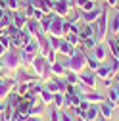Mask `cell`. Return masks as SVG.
Here are the masks:
<instances>
[{
    "mask_svg": "<svg viewBox=\"0 0 119 121\" xmlns=\"http://www.w3.org/2000/svg\"><path fill=\"white\" fill-rule=\"evenodd\" d=\"M65 67L69 71H75V73H81L86 67V52L83 50V46H75V54L69 56Z\"/></svg>",
    "mask_w": 119,
    "mask_h": 121,
    "instance_id": "obj_1",
    "label": "cell"
},
{
    "mask_svg": "<svg viewBox=\"0 0 119 121\" xmlns=\"http://www.w3.org/2000/svg\"><path fill=\"white\" fill-rule=\"evenodd\" d=\"M31 69L33 73L37 75L38 79H50V64H48V60L44 58L42 54H37V58L33 60V64H31Z\"/></svg>",
    "mask_w": 119,
    "mask_h": 121,
    "instance_id": "obj_2",
    "label": "cell"
},
{
    "mask_svg": "<svg viewBox=\"0 0 119 121\" xmlns=\"http://www.w3.org/2000/svg\"><path fill=\"white\" fill-rule=\"evenodd\" d=\"M106 35H108V8L104 6L100 17L94 21V39H96V42H102L106 39Z\"/></svg>",
    "mask_w": 119,
    "mask_h": 121,
    "instance_id": "obj_3",
    "label": "cell"
},
{
    "mask_svg": "<svg viewBox=\"0 0 119 121\" xmlns=\"http://www.w3.org/2000/svg\"><path fill=\"white\" fill-rule=\"evenodd\" d=\"M2 65H4V69H10V71H16L19 65H21V58H19V50H13V48H10L2 58Z\"/></svg>",
    "mask_w": 119,
    "mask_h": 121,
    "instance_id": "obj_4",
    "label": "cell"
},
{
    "mask_svg": "<svg viewBox=\"0 0 119 121\" xmlns=\"http://www.w3.org/2000/svg\"><path fill=\"white\" fill-rule=\"evenodd\" d=\"M73 8H75V2H73V0H54L52 12L56 16H60V17H67Z\"/></svg>",
    "mask_w": 119,
    "mask_h": 121,
    "instance_id": "obj_5",
    "label": "cell"
},
{
    "mask_svg": "<svg viewBox=\"0 0 119 121\" xmlns=\"http://www.w3.org/2000/svg\"><path fill=\"white\" fill-rule=\"evenodd\" d=\"M17 81L13 77H0V100H6L12 90H16Z\"/></svg>",
    "mask_w": 119,
    "mask_h": 121,
    "instance_id": "obj_6",
    "label": "cell"
},
{
    "mask_svg": "<svg viewBox=\"0 0 119 121\" xmlns=\"http://www.w3.org/2000/svg\"><path fill=\"white\" fill-rule=\"evenodd\" d=\"M64 23H65V17L54 16V19L50 23V29H48L46 35H50V37H64Z\"/></svg>",
    "mask_w": 119,
    "mask_h": 121,
    "instance_id": "obj_7",
    "label": "cell"
},
{
    "mask_svg": "<svg viewBox=\"0 0 119 121\" xmlns=\"http://www.w3.org/2000/svg\"><path fill=\"white\" fill-rule=\"evenodd\" d=\"M13 79H16L17 83H35L38 77L35 73H29L27 69H25V65H19L17 69H16V75H13Z\"/></svg>",
    "mask_w": 119,
    "mask_h": 121,
    "instance_id": "obj_8",
    "label": "cell"
},
{
    "mask_svg": "<svg viewBox=\"0 0 119 121\" xmlns=\"http://www.w3.org/2000/svg\"><path fill=\"white\" fill-rule=\"evenodd\" d=\"M25 31L31 35V37H38V35H42V29H40V21L38 19H27V23H25Z\"/></svg>",
    "mask_w": 119,
    "mask_h": 121,
    "instance_id": "obj_9",
    "label": "cell"
},
{
    "mask_svg": "<svg viewBox=\"0 0 119 121\" xmlns=\"http://www.w3.org/2000/svg\"><path fill=\"white\" fill-rule=\"evenodd\" d=\"M96 73V77L98 79H102V81H108V79H113V69H111V65L108 64V65H104V64H100V67L94 71Z\"/></svg>",
    "mask_w": 119,
    "mask_h": 121,
    "instance_id": "obj_10",
    "label": "cell"
},
{
    "mask_svg": "<svg viewBox=\"0 0 119 121\" xmlns=\"http://www.w3.org/2000/svg\"><path fill=\"white\" fill-rule=\"evenodd\" d=\"M31 2L37 10L44 12V13H52V6H54V0H27Z\"/></svg>",
    "mask_w": 119,
    "mask_h": 121,
    "instance_id": "obj_11",
    "label": "cell"
},
{
    "mask_svg": "<svg viewBox=\"0 0 119 121\" xmlns=\"http://www.w3.org/2000/svg\"><path fill=\"white\" fill-rule=\"evenodd\" d=\"M96 79H98V77H96V73H94V71H86V73L81 71V73H79V81H81L83 85H86L88 88H94Z\"/></svg>",
    "mask_w": 119,
    "mask_h": 121,
    "instance_id": "obj_12",
    "label": "cell"
},
{
    "mask_svg": "<svg viewBox=\"0 0 119 121\" xmlns=\"http://www.w3.org/2000/svg\"><path fill=\"white\" fill-rule=\"evenodd\" d=\"M100 13H102V8L96 6V8H92L90 12H81V19H85V23H94V21L100 17Z\"/></svg>",
    "mask_w": 119,
    "mask_h": 121,
    "instance_id": "obj_13",
    "label": "cell"
},
{
    "mask_svg": "<svg viewBox=\"0 0 119 121\" xmlns=\"http://www.w3.org/2000/svg\"><path fill=\"white\" fill-rule=\"evenodd\" d=\"M65 73H67L65 64H60L58 60L54 64H50V75H54V77H65Z\"/></svg>",
    "mask_w": 119,
    "mask_h": 121,
    "instance_id": "obj_14",
    "label": "cell"
},
{
    "mask_svg": "<svg viewBox=\"0 0 119 121\" xmlns=\"http://www.w3.org/2000/svg\"><path fill=\"white\" fill-rule=\"evenodd\" d=\"M100 115L104 117V119H110L111 115H113V104L111 102H108V100H104V102H100Z\"/></svg>",
    "mask_w": 119,
    "mask_h": 121,
    "instance_id": "obj_15",
    "label": "cell"
},
{
    "mask_svg": "<svg viewBox=\"0 0 119 121\" xmlns=\"http://www.w3.org/2000/svg\"><path fill=\"white\" fill-rule=\"evenodd\" d=\"M12 23L16 25V27H19V29H23V27H25V23H27L25 13H23L21 10H17V12H12Z\"/></svg>",
    "mask_w": 119,
    "mask_h": 121,
    "instance_id": "obj_16",
    "label": "cell"
},
{
    "mask_svg": "<svg viewBox=\"0 0 119 121\" xmlns=\"http://www.w3.org/2000/svg\"><path fill=\"white\" fill-rule=\"evenodd\" d=\"M58 52H62L64 56H73L75 54V46H73V44H69L65 39H62V42H60V48H58Z\"/></svg>",
    "mask_w": 119,
    "mask_h": 121,
    "instance_id": "obj_17",
    "label": "cell"
},
{
    "mask_svg": "<svg viewBox=\"0 0 119 121\" xmlns=\"http://www.w3.org/2000/svg\"><path fill=\"white\" fill-rule=\"evenodd\" d=\"M16 117H17V112L12 106H6V110L0 113V121H16Z\"/></svg>",
    "mask_w": 119,
    "mask_h": 121,
    "instance_id": "obj_18",
    "label": "cell"
},
{
    "mask_svg": "<svg viewBox=\"0 0 119 121\" xmlns=\"http://www.w3.org/2000/svg\"><path fill=\"white\" fill-rule=\"evenodd\" d=\"M19 58H21V65H31L33 60L37 58V52H27V50H19Z\"/></svg>",
    "mask_w": 119,
    "mask_h": 121,
    "instance_id": "obj_19",
    "label": "cell"
},
{
    "mask_svg": "<svg viewBox=\"0 0 119 121\" xmlns=\"http://www.w3.org/2000/svg\"><path fill=\"white\" fill-rule=\"evenodd\" d=\"M98 113H100V108L94 106V104H90V106L85 110V121H94V119H98Z\"/></svg>",
    "mask_w": 119,
    "mask_h": 121,
    "instance_id": "obj_20",
    "label": "cell"
},
{
    "mask_svg": "<svg viewBox=\"0 0 119 121\" xmlns=\"http://www.w3.org/2000/svg\"><path fill=\"white\" fill-rule=\"evenodd\" d=\"M92 58H96L98 62L102 64L104 60L108 58V50H106V46H102V44H96V46H94V50H92Z\"/></svg>",
    "mask_w": 119,
    "mask_h": 121,
    "instance_id": "obj_21",
    "label": "cell"
},
{
    "mask_svg": "<svg viewBox=\"0 0 119 121\" xmlns=\"http://www.w3.org/2000/svg\"><path fill=\"white\" fill-rule=\"evenodd\" d=\"M83 98H85L88 104H100V102H104V100H106L102 94H98V92H92V90H88L86 94H83Z\"/></svg>",
    "mask_w": 119,
    "mask_h": 121,
    "instance_id": "obj_22",
    "label": "cell"
},
{
    "mask_svg": "<svg viewBox=\"0 0 119 121\" xmlns=\"http://www.w3.org/2000/svg\"><path fill=\"white\" fill-rule=\"evenodd\" d=\"M54 16H56L54 12H52V13H44V17L40 19V29H42V33H44V35L48 33V29H50V23H52Z\"/></svg>",
    "mask_w": 119,
    "mask_h": 121,
    "instance_id": "obj_23",
    "label": "cell"
},
{
    "mask_svg": "<svg viewBox=\"0 0 119 121\" xmlns=\"http://www.w3.org/2000/svg\"><path fill=\"white\" fill-rule=\"evenodd\" d=\"M38 96H40V102H42V104H52V102H54V92H50L46 86L40 90Z\"/></svg>",
    "mask_w": 119,
    "mask_h": 121,
    "instance_id": "obj_24",
    "label": "cell"
},
{
    "mask_svg": "<svg viewBox=\"0 0 119 121\" xmlns=\"http://www.w3.org/2000/svg\"><path fill=\"white\" fill-rule=\"evenodd\" d=\"M64 39H65L69 44H73V46H81V39H79L77 33H71V31H69V33L64 35Z\"/></svg>",
    "mask_w": 119,
    "mask_h": 121,
    "instance_id": "obj_25",
    "label": "cell"
},
{
    "mask_svg": "<svg viewBox=\"0 0 119 121\" xmlns=\"http://www.w3.org/2000/svg\"><path fill=\"white\" fill-rule=\"evenodd\" d=\"M108 102L113 104V108H115V106H119V94H117L115 86H110V90H108Z\"/></svg>",
    "mask_w": 119,
    "mask_h": 121,
    "instance_id": "obj_26",
    "label": "cell"
},
{
    "mask_svg": "<svg viewBox=\"0 0 119 121\" xmlns=\"http://www.w3.org/2000/svg\"><path fill=\"white\" fill-rule=\"evenodd\" d=\"M42 110H44V104H33L31 106V112H29V117H40L42 115Z\"/></svg>",
    "mask_w": 119,
    "mask_h": 121,
    "instance_id": "obj_27",
    "label": "cell"
},
{
    "mask_svg": "<svg viewBox=\"0 0 119 121\" xmlns=\"http://www.w3.org/2000/svg\"><path fill=\"white\" fill-rule=\"evenodd\" d=\"M110 33L111 35H119V13L111 17V23H110Z\"/></svg>",
    "mask_w": 119,
    "mask_h": 121,
    "instance_id": "obj_28",
    "label": "cell"
},
{
    "mask_svg": "<svg viewBox=\"0 0 119 121\" xmlns=\"http://www.w3.org/2000/svg\"><path fill=\"white\" fill-rule=\"evenodd\" d=\"M108 44H110V52H111V56H113L115 60H119V44H117V40H115V39H110Z\"/></svg>",
    "mask_w": 119,
    "mask_h": 121,
    "instance_id": "obj_29",
    "label": "cell"
},
{
    "mask_svg": "<svg viewBox=\"0 0 119 121\" xmlns=\"http://www.w3.org/2000/svg\"><path fill=\"white\" fill-rule=\"evenodd\" d=\"M65 81H67L69 85H73V86H75V85L79 83V73L69 71V69H67V73H65Z\"/></svg>",
    "mask_w": 119,
    "mask_h": 121,
    "instance_id": "obj_30",
    "label": "cell"
},
{
    "mask_svg": "<svg viewBox=\"0 0 119 121\" xmlns=\"http://www.w3.org/2000/svg\"><path fill=\"white\" fill-rule=\"evenodd\" d=\"M86 67L90 69V71H96V69L100 67V62H98L96 58H92V56H88V54H86Z\"/></svg>",
    "mask_w": 119,
    "mask_h": 121,
    "instance_id": "obj_31",
    "label": "cell"
},
{
    "mask_svg": "<svg viewBox=\"0 0 119 121\" xmlns=\"http://www.w3.org/2000/svg\"><path fill=\"white\" fill-rule=\"evenodd\" d=\"M6 8H8L10 12L21 10V0H6Z\"/></svg>",
    "mask_w": 119,
    "mask_h": 121,
    "instance_id": "obj_32",
    "label": "cell"
},
{
    "mask_svg": "<svg viewBox=\"0 0 119 121\" xmlns=\"http://www.w3.org/2000/svg\"><path fill=\"white\" fill-rule=\"evenodd\" d=\"M29 88H31V83H17L16 92H17V94H21V96H25V94L29 92Z\"/></svg>",
    "mask_w": 119,
    "mask_h": 121,
    "instance_id": "obj_33",
    "label": "cell"
},
{
    "mask_svg": "<svg viewBox=\"0 0 119 121\" xmlns=\"http://www.w3.org/2000/svg\"><path fill=\"white\" fill-rule=\"evenodd\" d=\"M52 104L56 106L58 110H62V108H64V92H56V94H54V102H52Z\"/></svg>",
    "mask_w": 119,
    "mask_h": 121,
    "instance_id": "obj_34",
    "label": "cell"
},
{
    "mask_svg": "<svg viewBox=\"0 0 119 121\" xmlns=\"http://www.w3.org/2000/svg\"><path fill=\"white\" fill-rule=\"evenodd\" d=\"M60 121H75V115L69 112H60Z\"/></svg>",
    "mask_w": 119,
    "mask_h": 121,
    "instance_id": "obj_35",
    "label": "cell"
},
{
    "mask_svg": "<svg viewBox=\"0 0 119 121\" xmlns=\"http://www.w3.org/2000/svg\"><path fill=\"white\" fill-rule=\"evenodd\" d=\"M16 121H40V117H29V115L21 117V115H17V117H16Z\"/></svg>",
    "mask_w": 119,
    "mask_h": 121,
    "instance_id": "obj_36",
    "label": "cell"
},
{
    "mask_svg": "<svg viewBox=\"0 0 119 121\" xmlns=\"http://www.w3.org/2000/svg\"><path fill=\"white\" fill-rule=\"evenodd\" d=\"M50 121H60V110L58 108L50 112Z\"/></svg>",
    "mask_w": 119,
    "mask_h": 121,
    "instance_id": "obj_37",
    "label": "cell"
},
{
    "mask_svg": "<svg viewBox=\"0 0 119 121\" xmlns=\"http://www.w3.org/2000/svg\"><path fill=\"white\" fill-rule=\"evenodd\" d=\"M46 60H48V64H54V62H56V50H50V52L46 54Z\"/></svg>",
    "mask_w": 119,
    "mask_h": 121,
    "instance_id": "obj_38",
    "label": "cell"
},
{
    "mask_svg": "<svg viewBox=\"0 0 119 121\" xmlns=\"http://www.w3.org/2000/svg\"><path fill=\"white\" fill-rule=\"evenodd\" d=\"M42 17H44V12H40V10H37V8H35V13H33V19H38V21H40Z\"/></svg>",
    "mask_w": 119,
    "mask_h": 121,
    "instance_id": "obj_39",
    "label": "cell"
},
{
    "mask_svg": "<svg viewBox=\"0 0 119 121\" xmlns=\"http://www.w3.org/2000/svg\"><path fill=\"white\" fill-rule=\"evenodd\" d=\"M6 110V100H0V113Z\"/></svg>",
    "mask_w": 119,
    "mask_h": 121,
    "instance_id": "obj_40",
    "label": "cell"
},
{
    "mask_svg": "<svg viewBox=\"0 0 119 121\" xmlns=\"http://www.w3.org/2000/svg\"><path fill=\"white\" fill-rule=\"evenodd\" d=\"M6 52H8V48H6V46H2V44H0V58H2V56H4Z\"/></svg>",
    "mask_w": 119,
    "mask_h": 121,
    "instance_id": "obj_41",
    "label": "cell"
},
{
    "mask_svg": "<svg viewBox=\"0 0 119 121\" xmlns=\"http://www.w3.org/2000/svg\"><path fill=\"white\" fill-rule=\"evenodd\" d=\"M113 81H117V83H119V69H117V71H115V75H113Z\"/></svg>",
    "mask_w": 119,
    "mask_h": 121,
    "instance_id": "obj_42",
    "label": "cell"
},
{
    "mask_svg": "<svg viewBox=\"0 0 119 121\" xmlns=\"http://www.w3.org/2000/svg\"><path fill=\"white\" fill-rule=\"evenodd\" d=\"M2 69H4V65H2V60H0V77H4V73H2Z\"/></svg>",
    "mask_w": 119,
    "mask_h": 121,
    "instance_id": "obj_43",
    "label": "cell"
},
{
    "mask_svg": "<svg viewBox=\"0 0 119 121\" xmlns=\"http://www.w3.org/2000/svg\"><path fill=\"white\" fill-rule=\"evenodd\" d=\"M115 90H117V94H119V85H117V86H115Z\"/></svg>",
    "mask_w": 119,
    "mask_h": 121,
    "instance_id": "obj_44",
    "label": "cell"
},
{
    "mask_svg": "<svg viewBox=\"0 0 119 121\" xmlns=\"http://www.w3.org/2000/svg\"><path fill=\"white\" fill-rule=\"evenodd\" d=\"M94 121H102V119H94Z\"/></svg>",
    "mask_w": 119,
    "mask_h": 121,
    "instance_id": "obj_45",
    "label": "cell"
},
{
    "mask_svg": "<svg viewBox=\"0 0 119 121\" xmlns=\"http://www.w3.org/2000/svg\"><path fill=\"white\" fill-rule=\"evenodd\" d=\"M117 4H119V0H117Z\"/></svg>",
    "mask_w": 119,
    "mask_h": 121,
    "instance_id": "obj_46",
    "label": "cell"
},
{
    "mask_svg": "<svg viewBox=\"0 0 119 121\" xmlns=\"http://www.w3.org/2000/svg\"><path fill=\"white\" fill-rule=\"evenodd\" d=\"M81 121H85V119H81Z\"/></svg>",
    "mask_w": 119,
    "mask_h": 121,
    "instance_id": "obj_47",
    "label": "cell"
},
{
    "mask_svg": "<svg viewBox=\"0 0 119 121\" xmlns=\"http://www.w3.org/2000/svg\"><path fill=\"white\" fill-rule=\"evenodd\" d=\"M92 2H94V0H92Z\"/></svg>",
    "mask_w": 119,
    "mask_h": 121,
    "instance_id": "obj_48",
    "label": "cell"
},
{
    "mask_svg": "<svg viewBox=\"0 0 119 121\" xmlns=\"http://www.w3.org/2000/svg\"><path fill=\"white\" fill-rule=\"evenodd\" d=\"M40 121H42V119H40Z\"/></svg>",
    "mask_w": 119,
    "mask_h": 121,
    "instance_id": "obj_49",
    "label": "cell"
}]
</instances>
